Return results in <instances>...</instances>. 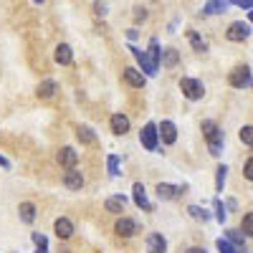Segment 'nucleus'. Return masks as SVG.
I'll list each match as a JSON object with an SVG mask.
<instances>
[{
	"instance_id": "f257e3e1",
	"label": "nucleus",
	"mask_w": 253,
	"mask_h": 253,
	"mask_svg": "<svg viewBox=\"0 0 253 253\" xmlns=\"http://www.w3.org/2000/svg\"><path fill=\"white\" fill-rule=\"evenodd\" d=\"M203 137H205V142H208V150H210V155L218 157V155L223 152V142H225L223 129H220V126H218L215 122L205 119V122H203Z\"/></svg>"
},
{
	"instance_id": "f03ea898",
	"label": "nucleus",
	"mask_w": 253,
	"mask_h": 253,
	"mask_svg": "<svg viewBox=\"0 0 253 253\" xmlns=\"http://www.w3.org/2000/svg\"><path fill=\"white\" fill-rule=\"evenodd\" d=\"M139 142L147 152H155L157 147H160V126L155 122H147L142 126V132H139Z\"/></svg>"
},
{
	"instance_id": "7ed1b4c3",
	"label": "nucleus",
	"mask_w": 253,
	"mask_h": 253,
	"mask_svg": "<svg viewBox=\"0 0 253 253\" xmlns=\"http://www.w3.org/2000/svg\"><path fill=\"white\" fill-rule=\"evenodd\" d=\"M180 91H182V96H187L190 101H198V99H203V96H205V86H203V81L190 79V76L180 79Z\"/></svg>"
},
{
	"instance_id": "20e7f679",
	"label": "nucleus",
	"mask_w": 253,
	"mask_h": 253,
	"mask_svg": "<svg viewBox=\"0 0 253 253\" xmlns=\"http://www.w3.org/2000/svg\"><path fill=\"white\" fill-rule=\"evenodd\" d=\"M228 81H230V86H236V89L253 86V76H251V69L246 66V63H243V66H236L233 71H230Z\"/></svg>"
},
{
	"instance_id": "39448f33",
	"label": "nucleus",
	"mask_w": 253,
	"mask_h": 253,
	"mask_svg": "<svg viewBox=\"0 0 253 253\" xmlns=\"http://www.w3.org/2000/svg\"><path fill=\"white\" fill-rule=\"evenodd\" d=\"M225 36H228V41H233V43H243V41H248V36H251V23L236 20V23L228 26Z\"/></svg>"
},
{
	"instance_id": "423d86ee",
	"label": "nucleus",
	"mask_w": 253,
	"mask_h": 253,
	"mask_svg": "<svg viewBox=\"0 0 253 253\" xmlns=\"http://www.w3.org/2000/svg\"><path fill=\"white\" fill-rule=\"evenodd\" d=\"M114 230H117V236H119V238H132V236L139 233V223L132 220V218H124V215H122V218H117Z\"/></svg>"
},
{
	"instance_id": "0eeeda50",
	"label": "nucleus",
	"mask_w": 253,
	"mask_h": 253,
	"mask_svg": "<svg viewBox=\"0 0 253 253\" xmlns=\"http://www.w3.org/2000/svg\"><path fill=\"white\" fill-rule=\"evenodd\" d=\"M129 51H132V56L139 61V66H142V71L147 74V76H155L157 74V63L150 58V53H147V51H139V48H134V46H129Z\"/></svg>"
},
{
	"instance_id": "6e6552de",
	"label": "nucleus",
	"mask_w": 253,
	"mask_h": 253,
	"mask_svg": "<svg viewBox=\"0 0 253 253\" xmlns=\"http://www.w3.org/2000/svg\"><path fill=\"white\" fill-rule=\"evenodd\" d=\"M132 198H134V205L142 208L144 213H152V210H155V205L147 200V190H144L142 182H134V187H132Z\"/></svg>"
},
{
	"instance_id": "1a4fd4ad",
	"label": "nucleus",
	"mask_w": 253,
	"mask_h": 253,
	"mask_svg": "<svg viewBox=\"0 0 253 253\" xmlns=\"http://www.w3.org/2000/svg\"><path fill=\"white\" fill-rule=\"evenodd\" d=\"M124 81L129 84V86H134V89H142L144 84H147V76L139 69H134V66H126L124 69Z\"/></svg>"
},
{
	"instance_id": "9d476101",
	"label": "nucleus",
	"mask_w": 253,
	"mask_h": 253,
	"mask_svg": "<svg viewBox=\"0 0 253 253\" xmlns=\"http://www.w3.org/2000/svg\"><path fill=\"white\" fill-rule=\"evenodd\" d=\"M147 253H167V241H165L162 233L147 236Z\"/></svg>"
},
{
	"instance_id": "9b49d317",
	"label": "nucleus",
	"mask_w": 253,
	"mask_h": 253,
	"mask_svg": "<svg viewBox=\"0 0 253 253\" xmlns=\"http://www.w3.org/2000/svg\"><path fill=\"white\" fill-rule=\"evenodd\" d=\"M79 162V152L74 150V147H61V152H58V165L63 167H69V170H74V165Z\"/></svg>"
},
{
	"instance_id": "f8f14e48",
	"label": "nucleus",
	"mask_w": 253,
	"mask_h": 253,
	"mask_svg": "<svg viewBox=\"0 0 253 253\" xmlns=\"http://www.w3.org/2000/svg\"><path fill=\"white\" fill-rule=\"evenodd\" d=\"M109 126H112V132H114L117 137H122V134H126V132H129V119H126L124 114H112V119H109Z\"/></svg>"
},
{
	"instance_id": "ddd939ff",
	"label": "nucleus",
	"mask_w": 253,
	"mask_h": 253,
	"mask_svg": "<svg viewBox=\"0 0 253 253\" xmlns=\"http://www.w3.org/2000/svg\"><path fill=\"white\" fill-rule=\"evenodd\" d=\"M160 137L165 144H175L177 142V126L172 122H162L160 124Z\"/></svg>"
},
{
	"instance_id": "4468645a",
	"label": "nucleus",
	"mask_w": 253,
	"mask_h": 253,
	"mask_svg": "<svg viewBox=\"0 0 253 253\" xmlns=\"http://www.w3.org/2000/svg\"><path fill=\"white\" fill-rule=\"evenodd\" d=\"M53 230H56V236H58V238L66 241V238L74 236V223H71L69 218H58V220L53 223Z\"/></svg>"
},
{
	"instance_id": "2eb2a0df",
	"label": "nucleus",
	"mask_w": 253,
	"mask_h": 253,
	"mask_svg": "<svg viewBox=\"0 0 253 253\" xmlns=\"http://www.w3.org/2000/svg\"><path fill=\"white\" fill-rule=\"evenodd\" d=\"M53 56H56V63H61V66H69V63L74 61V51H71L69 43H58Z\"/></svg>"
},
{
	"instance_id": "dca6fc26",
	"label": "nucleus",
	"mask_w": 253,
	"mask_h": 253,
	"mask_svg": "<svg viewBox=\"0 0 253 253\" xmlns=\"http://www.w3.org/2000/svg\"><path fill=\"white\" fill-rule=\"evenodd\" d=\"M63 185H66L69 190H81L84 187V175L79 170H69L66 175H63Z\"/></svg>"
},
{
	"instance_id": "f3484780",
	"label": "nucleus",
	"mask_w": 253,
	"mask_h": 253,
	"mask_svg": "<svg viewBox=\"0 0 253 253\" xmlns=\"http://www.w3.org/2000/svg\"><path fill=\"white\" fill-rule=\"evenodd\" d=\"M182 190H185V185H182V187H175V185L160 182V185H157V195H160V200H172L177 193H182Z\"/></svg>"
},
{
	"instance_id": "a211bd4d",
	"label": "nucleus",
	"mask_w": 253,
	"mask_h": 253,
	"mask_svg": "<svg viewBox=\"0 0 253 253\" xmlns=\"http://www.w3.org/2000/svg\"><path fill=\"white\" fill-rule=\"evenodd\" d=\"M56 81L53 79H46V81H41L38 84V89H36V94H38V99H51L53 94H56Z\"/></svg>"
},
{
	"instance_id": "6ab92c4d",
	"label": "nucleus",
	"mask_w": 253,
	"mask_h": 253,
	"mask_svg": "<svg viewBox=\"0 0 253 253\" xmlns=\"http://www.w3.org/2000/svg\"><path fill=\"white\" fill-rule=\"evenodd\" d=\"M124 205H126V200H124L122 195H114V198H107V203H104V208H107V213H114V215H119V213H124Z\"/></svg>"
},
{
	"instance_id": "aec40b11",
	"label": "nucleus",
	"mask_w": 253,
	"mask_h": 253,
	"mask_svg": "<svg viewBox=\"0 0 253 253\" xmlns=\"http://www.w3.org/2000/svg\"><path fill=\"white\" fill-rule=\"evenodd\" d=\"M76 137H79V142L81 144H96V134H94V129L91 126H76Z\"/></svg>"
},
{
	"instance_id": "412c9836",
	"label": "nucleus",
	"mask_w": 253,
	"mask_h": 253,
	"mask_svg": "<svg viewBox=\"0 0 253 253\" xmlns=\"http://www.w3.org/2000/svg\"><path fill=\"white\" fill-rule=\"evenodd\" d=\"M18 213H20V220L23 223H33L36 220V205L33 203H20Z\"/></svg>"
},
{
	"instance_id": "4be33fe9",
	"label": "nucleus",
	"mask_w": 253,
	"mask_h": 253,
	"mask_svg": "<svg viewBox=\"0 0 253 253\" xmlns=\"http://www.w3.org/2000/svg\"><path fill=\"white\" fill-rule=\"evenodd\" d=\"M225 238H228L230 243H233L238 251H241V248H246V236L241 233L238 228H230V230H225Z\"/></svg>"
},
{
	"instance_id": "5701e85b",
	"label": "nucleus",
	"mask_w": 253,
	"mask_h": 253,
	"mask_svg": "<svg viewBox=\"0 0 253 253\" xmlns=\"http://www.w3.org/2000/svg\"><path fill=\"white\" fill-rule=\"evenodd\" d=\"M177 61H180V53H177L175 48H165V51H162V66L175 69V66H177Z\"/></svg>"
},
{
	"instance_id": "b1692460",
	"label": "nucleus",
	"mask_w": 253,
	"mask_h": 253,
	"mask_svg": "<svg viewBox=\"0 0 253 253\" xmlns=\"http://www.w3.org/2000/svg\"><path fill=\"white\" fill-rule=\"evenodd\" d=\"M187 38H190V46H193L198 53H205V51H208V43L198 36V31H187Z\"/></svg>"
},
{
	"instance_id": "393cba45",
	"label": "nucleus",
	"mask_w": 253,
	"mask_h": 253,
	"mask_svg": "<svg viewBox=\"0 0 253 253\" xmlns=\"http://www.w3.org/2000/svg\"><path fill=\"white\" fill-rule=\"evenodd\" d=\"M225 8H228V3H225V0H223V3H220V0H210V3H205V5H203V10H205V13H210V15L225 13Z\"/></svg>"
},
{
	"instance_id": "a878e982",
	"label": "nucleus",
	"mask_w": 253,
	"mask_h": 253,
	"mask_svg": "<svg viewBox=\"0 0 253 253\" xmlns=\"http://www.w3.org/2000/svg\"><path fill=\"white\" fill-rule=\"evenodd\" d=\"M147 53H150V58L157 63V66L162 63V51H160V41L157 38H150V51H147Z\"/></svg>"
},
{
	"instance_id": "bb28decb",
	"label": "nucleus",
	"mask_w": 253,
	"mask_h": 253,
	"mask_svg": "<svg viewBox=\"0 0 253 253\" xmlns=\"http://www.w3.org/2000/svg\"><path fill=\"white\" fill-rule=\"evenodd\" d=\"M225 177H228V167L225 165H218V170H215V190H218V193H223Z\"/></svg>"
},
{
	"instance_id": "cd10ccee",
	"label": "nucleus",
	"mask_w": 253,
	"mask_h": 253,
	"mask_svg": "<svg viewBox=\"0 0 253 253\" xmlns=\"http://www.w3.org/2000/svg\"><path fill=\"white\" fill-rule=\"evenodd\" d=\"M238 139H241L243 144L253 147V124H246V126H241V132H238Z\"/></svg>"
},
{
	"instance_id": "c85d7f7f",
	"label": "nucleus",
	"mask_w": 253,
	"mask_h": 253,
	"mask_svg": "<svg viewBox=\"0 0 253 253\" xmlns=\"http://www.w3.org/2000/svg\"><path fill=\"white\" fill-rule=\"evenodd\" d=\"M31 238H33V243H36V253H48V241H46L43 233H33Z\"/></svg>"
},
{
	"instance_id": "c756f323",
	"label": "nucleus",
	"mask_w": 253,
	"mask_h": 253,
	"mask_svg": "<svg viewBox=\"0 0 253 253\" xmlns=\"http://www.w3.org/2000/svg\"><path fill=\"white\" fill-rule=\"evenodd\" d=\"M215 246H218V253H238V248L230 243L228 238H218L215 241Z\"/></svg>"
},
{
	"instance_id": "7c9ffc66",
	"label": "nucleus",
	"mask_w": 253,
	"mask_h": 253,
	"mask_svg": "<svg viewBox=\"0 0 253 253\" xmlns=\"http://www.w3.org/2000/svg\"><path fill=\"white\" fill-rule=\"evenodd\" d=\"M187 213L193 215L195 220H208V218H210V215H208V210L200 208V205H190V208H187Z\"/></svg>"
},
{
	"instance_id": "2f4dec72",
	"label": "nucleus",
	"mask_w": 253,
	"mask_h": 253,
	"mask_svg": "<svg viewBox=\"0 0 253 253\" xmlns=\"http://www.w3.org/2000/svg\"><path fill=\"white\" fill-rule=\"evenodd\" d=\"M107 167H109V175H119V157L117 155H109V160H107Z\"/></svg>"
},
{
	"instance_id": "473e14b6",
	"label": "nucleus",
	"mask_w": 253,
	"mask_h": 253,
	"mask_svg": "<svg viewBox=\"0 0 253 253\" xmlns=\"http://www.w3.org/2000/svg\"><path fill=\"white\" fill-rule=\"evenodd\" d=\"M225 218H228L225 205H223V200H218V198H215V220H218V223H223Z\"/></svg>"
},
{
	"instance_id": "72a5a7b5",
	"label": "nucleus",
	"mask_w": 253,
	"mask_h": 253,
	"mask_svg": "<svg viewBox=\"0 0 253 253\" xmlns=\"http://www.w3.org/2000/svg\"><path fill=\"white\" fill-rule=\"evenodd\" d=\"M243 233L253 238V213H246L243 215Z\"/></svg>"
},
{
	"instance_id": "f704fd0d",
	"label": "nucleus",
	"mask_w": 253,
	"mask_h": 253,
	"mask_svg": "<svg viewBox=\"0 0 253 253\" xmlns=\"http://www.w3.org/2000/svg\"><path fill=\"white\" fill-rule=\"evenodd\" d=\"M243 175H246V180H251V182H253V157L243 165Z\"/></svg>"
},
{
	"instance_id": "c9c22d12",
	"label": "nucleus",
	"mask_w": 253,
	"mask_h": 253,
	"mask_svg": "<svg viewBox=\"0 0 253 253\" xmlns=\"http://www.w3.org/2000/svg\"><path fill=\"white\" fill-rule=\"evenodd\" d=\"M134 20H137V23H139V20H147V8L144 5H137L134 8Z\"/></svg>"
},
{
	"instance_id": "e433bc0d",
	"label": "nucleus",
	"mask_w": 253,
	"mask_h": 253,
	"mask_svg": "<svg viewBox=\"0 0 253 253\" xmlns=\"http://www.w3.org/2000/svg\"><path fill=\"white\" fill-rule=\"evenodd\" d=\"M107 10H109V8L104 5V3H94V13H96V15H101V18H104V15H107Z\"/></svg>"
},
{
	"instance_id": "4c0bfd02",
	"label": "nucleus",
	"mask_w": 253,
	"mask_h": 253,
	"mask_svg": "<svg viewBox=\"0 0 253 253\" xmlns=\"http://www.w3.org/2000/svg\"><path fill=\"white\" fill-rule=\"evenodd\" d=\"M236 5H238V8H251V10H253V0H236Z\"/></svg>"
},
{
	"instance_id": "58836bf2",
	"label": "nucleus",
	"mask_w": 253,
	"mask_h": 253,
	"mask_svg": "<svg viewBox=\"0 0 253 253\" xmlns=\"http://www.w3.org/2000/svg\"><path fill=\"white\" fill-rule=\"evenodd\" d=\"M185 253H205V248H198V246H193V248H187Z\"/></svg>"
},
{
	"instance_id": "ea45409f",
	"label": "nucleus",
	"mask_w": 253,
	"mask_h": 253,
	"mask_svg": "<svg viewBox=\"0 0 253 253\" xmlns=\"http://www.w3.org/2000/svg\"><path fill=\"white\" fill-rule=\"evenodd\" d=\"M0 167H5V170H8V167H10V162L3 157V155H0Z\"/></svg>"
},
{
	"instance_id": "a19ab883",
	"label": "nucleus",
	"mask_w": 253,
	"mask_h": 253,
	"mask_svg": "<svg viewBox=\"0 0 253 253\" xmlns=\"http://www.w3.org/2000/svg\"><path fill=\"white\" fill-rule=\"evenodd\" d=\"M248 20H251V26H253V10H251V15H248Z\"/></svg>"
}]
</instances>
